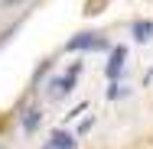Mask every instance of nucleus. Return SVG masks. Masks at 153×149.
Instances as JSON below:
<instances>
[{
	"mask_svg": "<svg viewBox=\"0 0 153 149\" xmlns=\"http://www.w3.org/2000/svg\"><path fill=\"white\" fill-rule=\"evenodd\" d=\"M101 46H104V39H101L98 32H78L65 49H72V52H75V49H101Z\"/></svg>",
	"mask_w": 153,
	"mask_h": 149,
	"instance_id": "obj_1",
	"label": "nucleus"
},
{
	"mask_svg": "<svg viewBox=\"0 0 153 149\" xmlns=\"http://www.w3.org/2000/svg\"><path fill=\"white\" fill-rule=\"evenodd\" d=\"M75 75H78V68H72L65 78H52V84H49V88H52V97L68 94V91H72V84H75Z\"/></svg>",
	"mask_w": 153,
	"mask_h": 149,
	"instance_id": "obj_2",
	"label": "nucleus"
},
{
	"mask_svg": "<svg viewBox=\"0 0 153 149\" xmlns=\"http://www.w3.org/2000/svg\"><path fill=\"white\" fill-rule=\"evenodd\" d=\"M124 55H127V49H124V46H117V49L111 52V62H108V78H117V75H121Z\"/></svg>",
	"mask_w": 153,
	"mask_h": 149,
	"instance_id": "obj_3",
	"label": "nucleus"
},
{
	"mask_svg": "<svg viewBox=\"0 0 153 149\" xmlns=\"http://www.w3.org/2000/svg\"><path fill=\"white\" fill-rule=\"evenodd\" d=\"M39 123H42L39 107H26V110H23V130H26V133H36V130H39Z\"/></svg>",
	"mask_w": 153,
	"mask_h": 149,
	"instance_id": "obj_4",
	"label": "nucleus"
},
{
	"mask_svg": "<svg viewBox=\"0 0 153 149\" xmlns=\"http://www.w3.org/2000/svg\"><path fill=\"white\" fill-rule=\"evenodd\" d=\"M134 39H137V42H150L153 39V23L150 20H137V23H134Z\"/></svg>",
	"mask_w": 153,
	"mask_h": 149,
	"instance_id": "obj_5",
	"label": "nucleus"
},
{
	"mask_svg": "<svg viewBox=\"0 0 153 149\" xmlns=\"http://www.w3.org/2000/svg\"><path fill=\"white\" fill-rule=\"evenodd\" d=\"M52 149H75V139H72L68 133L56 130V133H52Z\"/></svg>",
	"mask_w": 153,
	"mask_h": 149,
	"instance_id": "obj_6",
	"label": "nucleus"
}]
</instances>
